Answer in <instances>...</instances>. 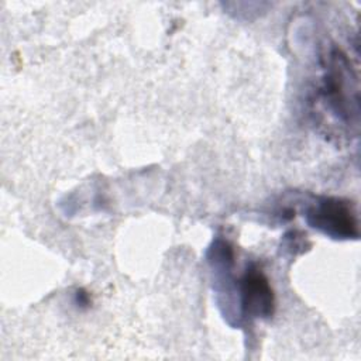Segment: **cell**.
<instances>
[{
    "label": "cell",
    "mask_w": 361,
    "mask_h": 361,
    "mask_svg": "<svg viewBox=\"0 0 361 361\" xmlns=\"http://www.w3.org/2000/svg\"><path fill=\"white\" fill-rule=\"evenodd\" d=\"M241 305L244 310L254 317H269L274 313V292L267 276L255 269L250 268L240 282Z\"/></svg>",
    "instance_id": "obj_2"
},
{
    "label": "cell",
    "mask_w": 361,
    "mask_h": 361,
    "mask_svg": "<svg viewBox=\"0 0 361 361\" xmlns=\"http://www.w3.org/2000/svg\"><path fill=\"white\" fill-rule=\"evenodd\" d=\"M307 223L334 238H357L358 221L353 206L341 199L320 197L306 212Z\"/></svg>",
    "instance_id": "obj_1"
}]
</instances>
